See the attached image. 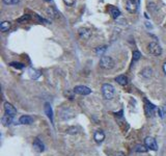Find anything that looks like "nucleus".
Wrapping results in <instances>:
<instances>
[{
  "mask_svg": "<svg viewBox=\"0 0 166 156\" xmlns=\"http://www.w3.org/2000/svg\"><path fill=\"white\" fill-rule=\"evenodd\" d=\"M102 93L104 96L105 99L111 100L115 96V89H114L113 85H111L110 83H104L102 85Z\"/></svg>",
  "mask_w": 166,
  "mask_h": 156,
  "instance_id": "1",
  "label": "nucleus"
},
{
  "mask_svg": "<svg viewBox=\"0 0 166 156\" xmlns=\"http://www.w3.org/2000/svg\"><path fill=\"white\" fill-rule=\"evenodd\" d=\"M100 67L104 70H110L114 67V60L110 56L103 55L100 58Z\"/></svg>",
  "mask_w": 166,
  "mask_h": 156,
  "instance_id": "2",
  "label": "nucleus"
},
{
  "mask_svg": "<svg viewBox=\"0 0 166 156\" xmlns=\"http://www.w3.org/2000/svg\"><path fill=\"white\" fill-rule=\"evenodd\" d=\"M144 146L147 149H149V150H152V151H157L158 150V144H157L156 139L154 137H152V136L145 137V139H144Z\"/></svg>",
  "mask_w": 166,
  "mask_h": 156,
  "instance_id": "3",
  "label": "nucleus"
},
{
  "mask_svg": "<svg viewBox=\"0 0 166 156\" xmlns=\"http://www.w3.org/2000/svg\"><path fill=\"white\" fill-rule=\"evenodd\" d=\"M149 53H152L153 55H156V56H159V55L162 53V48L161 46L156 42H151L149 44Z\"/></svg>",
  "mask_w": 166,
  "mask_h": 156,
  "instance_id": "4",
  "label": "nucleus"
},
{
  "mask_svg": "<svg viewBox=\"0 0 166 156\" xmlns=\"http://www.w3.org/2000/svg\"><path fill=\"white\" fill-rule=\"evenodd\" d=\"M74 92L78 95H89L92 93V89H89V87H85V85H77V87H74Z\"/></svg>",
  "mask_w": 166,
  "mask_h": 156,
  "instance_id": "5",
  "label": "nucleus"
},
{
  "mask_svg": "<svg viewBox=\"0 0 166 156\" xmlns=\"http://www.w3.org/2000/svg\"><path fill=\"white\" fill-rule=\"evenodd\" d=\"M137 8H138V5H137V2L135 0H127L126 8L129 12H131V14L136 12Z\"/></svg>",
  "mask_w": 166,
  "mask_h": 156,
  "instance_id": "6",
  "label": "nucleus"
},
{
  "mask_svg": "<svg viewBox=\"0 0 166 156\" xmlns=\"http://www.w3.org/2000/svg\"><path fill=\"white\" fill-rule=\"evenodd\" d=\"M4 110H5V114H8L10 116H14L15 114H17V109L12 106V104L6 102L4 104Z\"/></svg>",
  "mask_w": 166,
  "mask_h": 156,
  "instance_id": "7",
  "label": "nucleus"
},
{
  "mask_svg": "<svg viewBox=\"0 0 166 156\" xmlns=\"http://www.w3.org/2000/svg\"><path fill=\"white\" fill-rule=\"evenodd\" d=\"M78 33H79V37H81L82 40H88L89 37H90V35H92V31H90V29H88V28H80L79 31H78Z\"/></svg>",
  "mask_w": 166,
  "mask_h": 156,
  "instance_id": "8",
  "label": "nucleus"
},
{
  "mask_svg": "<svg viewBox=\"0 0 166 156\" xmlns=\"http://www.w3.org/2000/svg\"><path fill=\"white\" fill-rule=\"evenodd\" d=\"M94 141H97L98 144H101L102 141H103L105 139V134H104V132L102 131V130H97V131L94 132Z\"/></svg>",
  "mask_w": 166,
  "mask_h": 156,
  "instance_id": "9",
  "label": "nucleus"
},
{
  "mask_svg": "<svg viewBox=\"0 0 166 156\" xmlns=\"http://www.w3.org/2000/svg\"><path fill=\"white\" fill-rule=\"evenodd\" d=\"M33 148L37 152H43L45 150L44 144L39 139H35L34 141H33Z\"/></svg>",
  "mask_w": 166,
  "mask_h": 156,
  "instance_id": "10",
  "label": "nucleus"
},
{
  "mask_svg": "<svg viewBox=\"0 0 166 156\" xmlns=\"http://www.w3.org/2000/svg\"><path fill=\"white\" fill-rule=\"evenodd\" d=\"M115 81L121 85H127L128 82H129V79H128V77L126 75H119L115 78Z\"/></svg>",
  "mask_w": 166,
  "mask_h": 156,
  "instance_id": "11",
  "label": "nucleus"
},
{
  "mask_svg": "<svg viewBox=\"0 0 166 156\" xmlns=\"http://www.w3.org/2000/svg\"><path fill=\"white\" fill-rule=\"evenodd\" d=\"M47 14L49 17L53 18V19H56V18L59 17V12H57L54 8H52V6H50V8H47Z\"/></svg>",
  "mask_w": 166,
  "mask_h": 156,
  "instance_id": "12",
  "label": "nucleus"
},
{
  "mask_svg": "<svg viewBox=\"0 0 166 156\" xmlns=\"http://www.w3.org/2000/svg\"><path fill=\"white\" fill-rule=\"evenodd\" d=\"M19 121H20V123L23 125H30L33 122V119L29 116H22Z\"/></svg>",
  "mask_w": 166,
  "mask_h": 156,
  "instance_id": "13",
  "label": "nucleus"
},
{
  "mask_svg": "<svg viewBox=\"0 0 166 156\" xmlns=\"http://www.w3.org/2000/svg\"><path fill=\"white\" fill-rule=\"evenodd\" d=\"M45 112L47 114L48 118L51 120V122H53V112H52V108H51V105L49 103L45 104Z\"/></svg>",
  "mask_w": 166,
  "mask_h": 156,
  "instance_id": "14",
  "label": "nucleus"
},
{
  "mask_svg": "<svg viewBox=\"0 0 166 156\" xmlns=\"http://www.w3.org/2000/svg\"><path fill=\"white\" fill-rule=\"evenodd\" d=\"M109 10H110V14H111L113 19H117V18L121 16V12H119L118 8H115V6H110Z\"/></svg>",
  "mask_w": 166,
  "mask_h": 156,
  "instance_id": "15",
  "label": "nucleus"
},
{
  "mask_svg": "<svg viewBox=\"0 0 166 156\" xmlns=\"http://www.w3.org/2000/svg\"><path fill=\"white\" fill-rule=\"evenodd\" d=\"M10 28V22H8V21H3V22L0 24V29H1L2 32L8 31Z\"/></svg>",
  "mask_w": 166,
  "mask_h": 156,
  "instance_id": "16",
  "label": "nucleus"
},
{
  "mask_svg": "<svg viewBox=\"0 0 166 156\" xmlns=\"http://www.w3.org/2000/svg\"><path fill=\"white\" fill-rule=\"evenodd\" d=\"M28 72H29L30 77H31V78H33V79H37V78L41 76V73L39 72L37 70L32 69V68H30V69L28 70Z\"/></svg>",
  "mask_w": 166,
  "mask_h": 156,
  "instance_id": "17",
  "label": "nucleus"
},
{
  "mask_svg": "<svg viewBox=\"0 0 166 156\" xmlns=\"http://www.w3.org/2000/svg\"><path fill=\"white\" fill-rule=\"evenodd\" d=\"M12 116H8V114H4V116H2V123L4 126H8V125L12 124Z\"/></svg>",
  "mask_w": 166,
  "mask_h": 156,
  "instance_id": "18",
  "label": "nucleus"
},
{
  "mask_svg": "<svg viewBox=\"0 0 166 156\" xmlns=\"http://www.w3.org/2000/svg\"><path fill=\"white\" fill-rule=\"evenodd\" d=\"M152 73H153V70L151 68H144L141 71V75L144 78H149L152 76Z\"/></svg>",
  "mask_w": 166,
  "mask_h": 156,
  "instance_id": "19",
  "label": "nucleus"
},
{
  "mask_svg": "<svg viewBox=\"0 0 166 156\" xmlns=\"http://www.w3.org/2000/svg\"><path fill=\"white\" fill-rule=\"evenodd\" d=\"M140 56H141V53L139 51H134L133 52V62H136V60H138L139 58H140Z\"/></svg>",
  "mask_w": 166,
  "mask_h": 156,
  "instance_id": "20",
  "label": "nucleus"
},
{
  "mask_svg": "<svg viewBox=\"0 0 166 156\" xmlns=\"http://www.w3.org/2000/svg\"><path fill=\"white\" fill-rule=\"evenodd\" d=\"M28 20H30V16L29 15H24V16H22L21 18H19L18 19V22H20V23H22V22H26V21H28Z\"/></svg>",
  "mask_w": 166,
  "mask_h": 156,
  "instance_id": "21",
  "label": "nucleus"
},
{
  "mask_svg": "<svg viewBox=\"0 0 166 156\" xmlns=\"http://www.w3.org/2000/svg\"><path fill=\"white\" fill-rule=\"evenodd\" d=\"M3 2L5 3V4H8V5H12V4H17L20 0H2Z\"/></svg>",
  "mask_w": 166,
  "mask_h": 156,
  "instance_id": "22",
  "label": "nucleus"
},
{
  "mask_svg": "<svg viewBox=\"0 0 166 156\" xmlns=\"http://www.w3.org/2000/svg\"><path fill=\"white\" fill-rule=\"evenodd\" d=\"M146 150H147V148L144 146H137L136 148H135V151L137 152H146Z\"/></svg>",
  "mask_w": 166,
  "mask_h": 156,
  "instance_id": "23",
  "label": "nucleus"
},
{
  "mask_svg": "<svg viewBox=\"0 0 166 156\" xmlns=\"http://www.w3.org/2000/svg\"><path fill=\"white\" fill-rule=\"evenodd\" d=\"M105 50H106V46H101V47H98L97 49H96V52H97L98 54H101Z\"/></svg>",
  "mask_w": 166,
  "mask_h": 156,
  "instance_id": "24",
  "label": "nucleus"
},
{
  "mask_svg": "<svg viewBox=\"0 0 166 156\" xmlns=\"http://www.w3.org/2000/svg\"><path fill=\"white\" fill-rule=\"evenodd\" d=\"M10 66L12 67H15V68H18V69H22L24 66H23L22 64H20V62H12L10 64Z\"/></svg>",
  "mask_w": 166,
  "mask_h": 156,
  "instance_id": "25",
  "label": "nucleus"
},
{
  "mask_svg": "<svg viewBox=\"0 0 166 156\" xmlns=\"http://www.w3.org/2000/svg\"><path fill=\"white\" fill-rule=\"evenodd\" d=\"M63 2L68 5V6H73L75 4V0H63Z\"/></svg>",
  "mask_w": 166,
  "mask_h": 156,
  "instance_id": "26",
  "label": "nucleus"
},
{
  "mask_svg": "<svg viewBox=\"0 0 166 156\" xmlns=\"http://www.w3.org/2000/svg\"><path fill=\"white\" fill-rule=\"evenodd\" d=\"M160 114H161L162 118H166V105L160 109Z\"/></svg>",
  "mask_w": 166,
  "mask_h": 156,
  "instance_id": "27",
  "label": "nucleus"
},
{
  "mask_svg": "<svg viewBox=\"0 0 166 156\" xmlns=\"http://www.w3.org/2000/svg\"><path fill=\"white\" fill-rule=\"evenodd\" d=\"M114 156H126V155H125V154L123 153V152H117V153L115 154Z\"/></svg>",
  "mask_w": 166,
  "mask_h": 156,
  "instance_id": "28",
  "label": "nucleus"
},
{
  "mask_svg": "<svg viewBox=\"0 0 166 156\" xmlns=\"http://www.w3.org/2000/svg\"><path fill=\"white\" fill-rule=\"evenodd\" d=\"M163 71H164V73H165V75H166V62L163 64Z\"/></svg>",
  "mask_w": 166,
  "mask_h": 156,
  "instance_id": "29",
  "label": "nucleus"
}]
</instances>
